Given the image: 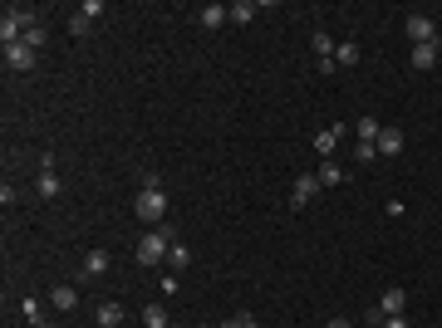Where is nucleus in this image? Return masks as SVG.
Listing matches in <instances>:
<instances>
[{
  "instance_id": "4",
  "label": "nucleus",
  "mask_w": 442,
  "mask_h": 328,
  "mask_svg": "<svg viewBox=\"0 0 442 328\" xmlns=\"http://www.w3.org/2000/svg\"><path fill=\"white\" fill-rule=\"evenodd\" d=\"M314 191H319V176H314V171L295 176V186H290V206H295V211H305V206L314 201Z\"/></svg>"
},
{
  "instance_id": "21",
  "label": "nucleus",
  "mask_w": 442,
  "mask_h": 328,
  "mask_svg": "<svg viewBox=\"0 0 442 328\" xmlns=\"http://www.w3.org/2000/svg\"><path fill=\"white\" fill-rule=\"evenodd\" d=\"M359 59H364V54H359V44H354V40H344V44H339V54H334V64H359Z\"/></svg>"
},
{
  "instance_id": "16",
  "label": "nucleus",
  "mask_w": 442,
  "mask_h": 328,
  "mask_svg": "<svg viewBox=\"0 0 442 328\" xmlns=\"http://www.w3.org/2000/svg\"><path fill=\"white\" fill-rule=\"evenodd\" d=\"M187 265H192V250L182 245V240H173V250H168V270H173V275H182Z\"/></svg>"
},
{
  "instance_id": "14",
  "label": "nucleus",
  "mask_w": 442,
  "mask_h": 328,
  "mask_svg": "<svg viewBox=\"0 0 442 328\" xmlns=\"http://www.w3.org/2000/svg\"><path fill=\"white\" fill-rule=\"evenodd\" d=\"M35 191H40L44 201H54V196H59V171H54V166H49V162H44L40 181H35Z\"/></svg>"
},
{
  "instance_id": "13",
  "label": "nucleus",
  "mask_w": 442,
  "mask_h": 328,
  "mask_svg": "<svg viewBox=\"0 0 442 328\" xmlns=\"http://www.w3.org/2000/svg\"><path fill=\"white\" fill-rule=\"evenodd\" d=\"M379 309H384V319L403 314V309H408V289H384V304H379Z\"/></svg>"
},
{
  "instance_id": "19",
  "label": "nucleus",
  "mask_w": 442,
  "mask_h": 328,
  "mask_svg": "<svg viewBox=\"0 0 442 328\" xmlns=\"http://www.w3.org/2000/svg\"><path fill=\"white\" fill-rule=\"evenodd\" d=\"M226 10H231V20H236V25H251L261 5H256V0H236V5H226Z\"/></svg>"
},
{
  "instance_id": "5",
  "label": "nucleus",
  "mask_w": 442,
  "mask_h": 328,
  "mask_svg": "<svg viewBox=\"0 0 442 328\" xmlns=\"http://www.w3.org/2000/svg\"><path fill=\"white\" fill-rule=\"evenodd\" d=\"M20 40H25V20H20V5H15V10L0 15V44L10 49V44H20Z\"/></svg>"
},
{
  "instance_id": "3",
  "label": "nucleus",
  "mask_w": 442,
  "mask_h": 328,
  "mask_svg": "<svg viewBox=\"0 0 442 328\" xmlns=\"http://www.w3.org/2000/svg\"><path fill=\"white\" fill-rule=\"evenodd\" d=\"M35 64H40V49H30L25 40H20V44H10V49H5V69H10V74H30Z\"/></svg>"
},
{
  "instance_id": "20",
  "label": "nucleus",
  "mask_w": 442,
  "mask_h": 328,
  "mask_svg": "<svg viewBox=\"0 0 442 328\" xmlns=\"http://www.w3.org/2000/svg\"><path fill=\"white\" fill-rule=\"evenodd\" d=\"M143 324L148 328H173L168 324V304H148V309H143Z\"/></svg>"
},
{
  "instance_id": "15",
  "label": "nucleus",
  "mask_w": 442,
  "mask_h": 328,
  "mask_svg": "<svg viewBox=\"0 0 442 328\" xmlns=\"http://www.w3.org/2000/svg\"><path fill=\"white\" fill-rule=\"evenodd\" d=\"M334 147H339V127H324V132H314V152L329 162L334 157Z\"/></svg>"
},
{
  "instance_id": "17",
  "label": "nucleus",
  "mask_w": 442,
  "mask_h": 328,
  "mask_svg": "<svg viewBox=\"0 0 442 328\" xmlns=\"http://www.w3.org/2000/svg\"><path fill=\"white\" fill-rule=\"evenodd\" d=\"M314 176H319V186H339V181H344V166L329 157V162H319V171H314Z\"/></svg>"
},
{
  "instance_id": "26",
  "label": "nucleus",
  "mask_w": 442,
  "mask_h": 328,
  "mask_svg": "<svg viewBox=\"0 0 442 328\" xmlns=\"http://www.w3.org/2000/svg\"><path fill=\"white\" fill-rule=\"evenodd\" d=\"M379 328H408V319H403V314H394V319H384Z\"/></svg>"
},
{
  "instance_id": "8",
  "label": "nucleus",
  "mask_w": 442,
  "mask_h": 328,
  "mask_svg": "<svg viewBox=\"0 0 442 328\" xmlns=\"http://www.w3.org/2000/svg\"><path fill=\"white\" fill-rule=\"evenodd\" d=\"M442 59V40H428V44H413V69H433Z\"/></svg>"
},
{
  "instance_id": "28",
  "label": "nucleus",
  "mask_w": 442,
  "mask_h": 328,
  "mask_svg": "<svg viewBox=\"0 0 442 328\" xmlns=\"http://www.w3.org/2000/svg\"><path fill=\"white\" fill-rule=\"evenodd\" d=\"M324 328H354V324H349V319H329Z\"/></svg>"
},
{
  "instance_id": "7",
  "label": "nucleus",
  "mask_w": 442,
  "mask_h": 328,
  "mask_svg": "<svg viewBox=\"0 0 442 328\" xmlns=\"http://www.w3.org/2000/svg\"><path fill=\"white\" fill-rule=\"evenodd\" d=\"M49 304H54L59 314H74V309H79V289L74 285H54L49 289Z\"/></svg>"
},
{
  "instance_id": "11",
  "label": "nucleus",
  "mask_w": 442,
  "mask_h": 328,
  "mask_svg": "<svg viewBox=\"0 0 442 328\" xmlns=\"http://www.w3.org/2000/svg\"><path fill=\"white\" fill-rule=\"evenodd\" d=\"M197 20H202V30H221V25L231 20V10H226V5H202Z\"/></svg>"
},
{
  "instance_id": "23",
  "label": "nucleus",
  "mask_w": 442,
  "mask_h": 328,
  "mask_svg": "<svg viewBox=\"0 0 442 328\" xmlns=\"http://www.w3.org/2000/svg\"><path fill=\"white\" fill-rule=\"evenodd\" d=\"M20 309H25V319H30V324H40V319H44L40 299H25V304H20Z\"/></svg>"
},
{
  "instance_id": "27",
  "label": "nucleus",
  "mask_w": 442,
  "mask_h": 328,
  "mask_svg": "<svg viewBox=\"0 0 442 328\" xmlns=\"http://www.w3.org/2000/svg\"><path fill=\"white\" fill-rule=\"evenodd\" d=\"M236 324H241V328H261L256 319H251V314H236Z\"/></svg>"
},
{
  "instance_id": "1",
  "label": "nucleus",
  "mask_w": 442,
  "mask_h": 328,
  "mask_svg": "<svg viewBox=\"0 0 442 328\" xmlns=\"http://www.w3.org/2000/svg\"><path fill=\"white\" fill-rule=\"evenodd\" d=\"M133 211H138L148 226H163V221H168V186H163V176H158V171H148V176H143V191H138Z\"/></svg>"
},
{
  "instance_id": "31",
  "label": "nucleus",
  "mask_w": 442,
  "mask_h": 328,
  "mask_svg": "<svg viewBox=\"0 0 442 328\" xmlns=\"http://www.w3.org/2000/svg\"><path fill=\"white\" fill-rule=\"evenodd\" d=\"M173 328H177V324H173Z\"/></svg>"
},
{
  "instance_id": "25",
  "label": "nucleus",
  "mask_w": 442,
  "mask_h": 328,
  "mask_svg": "<svg viewBox=\"0 0 442 328\" xmlns=\"http://www.w3.org/2000/svg\"><path fill=\"white\" fill-rule=\"evenodd\" d=\"M25 44H30V49H40V44H44V30H40V25H35V30H25Z\"/></svg>"
},
{
  "instance_id": "10",
  "label": "nucleus",
  "mask_w": 442,
  "mask_h": 328,
  "mask_svg": "<svg viewBox=\"0 0 442 328\" xmlns=\"http://www.w3.org/2000/svg\"><path fill=\"white\" fill-rule=\"evenodd\" d=\"M108 265H113V260H108V250H88V255H84V280H103V275H108Z\"/></svg>"
},
{
  "instance_id": "18",
  "label": "nucleus",
  "mask_w": 442,
  "mask_h": 328,
  "mask_svg": "<svg viewBox=\"0 0 442 328\" xmlns=\"http://www.w3.org/2000/svg\"><path fill=\"white\" fill-rule=\"evenodd\" d=\"M354 132H359V142H379V132H384V123H379L374 113H364V118H359V127H354Z\"/></svg>"
},
{
  "instance_id": "30",
  "label": "nucleus",
  "mask_w": 442,
  "mask_h": 328,
  "mask_svg": "<svg viewBox=\"0 0 442 328\" xmlns=\"http://www.w3.org/2000/svg\"><path fill=\"white\" fill-rule=\"evenodd\" d=\"M364 328H369V324H364Z\"/></svg>"
},
{
  "instance_id": "9",
  "label": "nucleus",
  "mask_w": 442,
  "mask_h": 328,
  "mask_svg": "<svg viewBox=\"0 0 442 328\" xmlns=\"http://www.w3.org/2000/svg\"><path fill=\"white\" fill-rule=\"evenodd\" d=\"M123 319H128V309H123V304H113V299H108V304H98V314H93V324H98V328H118Z\"/></svg>"
},
{
  "instance_id": "29",
  "label": "nucleus",
  "mask_w": 442,
  "mask_h": 328,
  "mask_svg": "<svg viewBox=\"0 0 442 328\" xmlns=\"http://www.w3.org/2000/svg\"><path fill=\"white\" fill-rule=\"evenodd\" d=\"M30 328H49V319H40V324H30Z\"/></svg>"
},
{
  "instance_id": "12",
  "label": "nucleus",
  "mask_w": 442,
  "mask_h": 328,
  "mask_svg": "<svg viewBox=\"0 0 442 328\" xmlns=\"http://www.w3.org/2000/svg\"><path fill=\"white\" fill-rule=\"evenodd\" d=\"M403 152V127H384L379 132V157H398Z\"/></svg>"
},
{
  "instance_id": "22",
  "label": "nucleus",
  "mask_w": 442,
  "mask_h": 328,
  "mask_svg": "<svg viewBox=\"0 0 442 328\" xmlns=\"http://www.w3.org/2000/svg\"><path fill=\"white\" fill-rule=\"evenodd\" d=\"M88 25H93V15H88L84 5H79V15L69 20V35H88Z\"/></svg>"
},
{
  "instance_id": "6",
  "label": "nucleus",
  "mask_w": 442,
  "mask_h": 328,
  "mask_svg": "<svg viewBox=\"0 0 442 328\" xmlns=\"http://www.w3.org/2000/svg\"><path fill=\"white\" fill-rule=\"evenodd\" d=\"M408 40H413V44L438 40V25H433V15H408Z\"/></svg>"
},
{
  "instance_id": "2",
  "label": "nucleus",
  "mask_w": 442,
  "mask_h": 328,
  "mask_svg": "<svg viewBox=\"0 0 442 328\" xmlns=\"http://www.w3.org/2000/svg\"><path fill=\"white\" fill-rule=\"evenodd\" d=\"M173 240H177V231L163 221V226H153L143 240H138V265H163L168 260V250H173Z\"/></svg>"
},
{
  "instance_id": "24",
  "label": "nucleus",
  "mask_w": 442,
  "mask_h": 328,
  "mask_svg": "<svg viewBox=\"0 0 442 328\" xmlns=\"http://www.w3.org/2000/svg\"><path fill=\"white\" fill-rule=\"evenodd\" d=\"M374 157H379V142H359V162L369 166V162H374Z\"/></svg>"
}]
</instances>
